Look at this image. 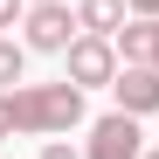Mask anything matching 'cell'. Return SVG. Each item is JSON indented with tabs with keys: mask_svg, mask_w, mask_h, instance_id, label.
I'll return each mask as SVG.
<instances>
[{
	"mask_svg": "<svg viewBox=\"0 0 159 159\" xmlns=\"http://www.w3.org/2000/svg\"><path fill=\"white\" fill-rule=\"evenodd\" d=\"M0 97H7V125L28 131V139H62L69 125H83V90L69 76L62 83H14Z\"/></svg>",
	"mask_w": 159,
	"mask_h": 159,
	"instance_id": "cell-1",
	"label": "cell"
},
{
	"mask_svg": "<svg viewBox=\"0 0 159 159\" xmlns=\"http://www.w3.org/2000/svg\"><path fill=\"white\" fill-rule=\"evenodd\" d=\"M62 56H69V83H76V90H97V83L111 90V83H118V69H125L111 35H76Z\"/></svg>",
	"mask_w": 159,
	"mask_h": 159,
	"instance_id": "cell-2",
	"label": "cell"
},
{
	"mask_svg": "<svg viewBox=\"0 0 159 159\" xmlns=\"http://www.w3.org/2000/svg\"><path fill=\"white\" fill-rule=\"evenodd\" d=\"M21 28H28V35H21L28 48H42V56H62V48L83 35V21H76V7H62V0H35Z\"/></svg>",
	"mask_w": 159,
	"mask_h": 159,
	"instance_id": "cell-3",
	"label": "cell"
},
{
	"mask_svg": "<svg viewBox=\"0 0 159 159\" xmlns=\"http://www.w3.org/2000/svg\"><path fill=\"white\" fill-rule=\"evenodd\" d=\"M83 159H145V131H139V118H131V111H104V118L90 125Z\"/></svg>",
	"mask_w": 159,
	"mask_h": 159,
	"instance_id": "cell-4",
	"label": "cell"
},
{
	"mask_svg": "<svg viewBox=\"0 0 159 159\" xmlns=\"http://www.w3.org/2000/svg\"><path fill=\"white\" fill-rule=\"evenodd\" d=\"M111 97H118V111L152 118V111H159V69H152V62H125L118 83H111Z\"/></svg>",
	"mask_w": 159,
	"mask_h": 159,
	"instance_id": "cell-5",
	"label": "cell"
},
{
	"mask_svg": "<svg viewBox=\"0 0 159 159\" xmlns=\"http://www.w3.org/2000/svg\"><path fill=\"white\" fill-rule=\"evenodd\" d=\"M111 42H118V62H152V69H159V14H152V21L131 14Z\"/></svg>",
	"mask_w": 159,
	"mask_h": 159,
	"instance_id": "cell-6",
	"label": "cell"
},
{
	"mask_svg": "<svg viewBox=\"0 0 159 159\" xmlns=\"http://www.w3.org/2000/svg\"><path fill=\"white\" fill-rule=\"evenodd\" d=\"M131 14V0H76V21H83V35H118Z\"/></svg>",
	"mask_w": 159,
	"mask_h": 159,
	"instance_id": "cell-7",
	"label": "cell"
},
{
	"mask_svg": "<svg viewBox=\"0 0 159 159\" xmlns=\"http://www.w3.org/2000/svg\"><path fill=\"white\" fill-rule=\"evenodd\" d=\"M21 62H28V42L0 35V90H14V83H21Z\"/></svg>",
	"mask_w": 159,
	"mask_h": 159,
	"instance_id": "cell-8",
	"label": "cell"
},
{
	"mask_svg": "<svg viewBox=\"0 0 159 159\" xmlns=\"http://www.w3.org/2000/svg\"><path fill=\"white\" fill-rule=\"evenodd\" d=\"M28 21V0H0V28H21Z\"/></svg>",
	"mask_w": 159,
	"mask_h": 159,
	"instance_id": "cell-9",
	"label": "cell"
},
{
	"mask_svg": "<svg viewBox=\"0 0 159 159\" xmlns=\"http://www.w3.org/2000/svg\"><path fill=\"white\" fill-rule=\"evenodd\" d=\"M42 159H83V152H76V145H62V139H48V145H42Z\"/></svg>",
	"mask_w": 159,
	"mask_h": 159,
	"instance_id": "cell-10",
	"label": "cell"
},
{
	"mask_svg": "<svg viewBox=\"0 0 159 159\" xmlns=\"http://www.w3.org/2000/svg\"><path fill=\"white\" fill-rule=\"evenodd\" d=\"M131 14H139V21H152V14H159V0H131Z\"/></svg>",
	"mask_w": 159,
	"mask_h": 159,
	"instance_id": "cell-11",
	"label": "cell"
},
{
	"mask_svg": "<svg viewBox=\"0 0 159 159\" xmlns=\"http://www.w3.org/2000/svg\"><path fill=\"white\" fill-rule=\"evenodd\" d=\"M145 159H159V152H145Z\"/></svg>",
	"mask_w": 159,
	"mask_h": 159,
	"instance_id": "cell-12",
	"label": "cell"
},
{
	"mask_svg": "<svg viewBox=\"0 0 159 159\" xmlns=\"http://www.w3.org/2000/svg\"><path fill=\"white\" fill-rule=\"evenodd\" d=\"M28 7H35V0H28Z\"/></svg>",
	"mask_w": 159,
	"mask_h": 159,
	"instance_id": "cell-13",
	"label": "cell"
}]
</instances>
